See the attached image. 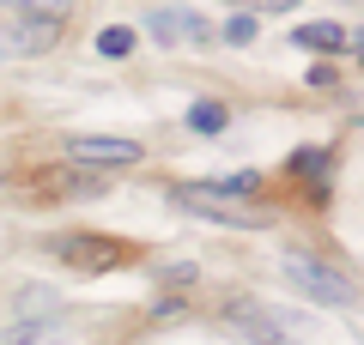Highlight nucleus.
I'll return each instance as SVG.
<instances>
[{"instance_id":"9d476101","label":"nucleus","mask_w":364,"mask_h":345,"mask_svg":"<svg viewBox=\"0 0 364 345\" xmlns=\"http://www.w3.org/2000/svg\"><path fill=\"white\" fill-rule=\"evenodd\" d=\"M188 194H200V200H243V194H261V176L255 170H243V176H213V182H195Z\"/></svg>"},{"instance_id":"39448f33","label":"nucleus","mask_w":364,"mask_h":345,"mask_svg":"<svg viewBox=\"0 0 364 345\" xmlns=\"http://www.w3.org/2000/svg\"><path fill=\"white\" fill-rule=\"evenodd\" d=\"M170 206L188 212V218H207V224H225V230H267L273 224L267 206H219V200H200L188 188H170Z\"/></svg>"},{"instance_id":"423d86ee","label":"nucleus","mask_w":364,"mask_h":345,"mask_svg":"<svg viewBox=\"0 0 364 345\" xmlns=\"http://www.w3.org/2000/svg\"><path fill=\"white\" fill-rule=\"evenodd\" d=\"M55 43H61V25L55 18H0V55H13V61L43 55Z\"/></svg>"},{"instance_id":"0eeeda50","label":"nucleus","mask_w":364,"mask_h":345,"mask_svg":"<svg viewBox=\"0 0 364 345\" xmlns=\"http://www.w3.org/2000/svg\"><path fill=\"white\" fill-rule=\"evenodd\" d=\"M146 31H152L158 43H207L213 25L200 13H182V6H152L146 13Z\"/></svg>"},{"instance_id":"1a4fd4ad","label":"nucleus","mask_w":364,"mask_h":345,"mask_svg":"<svg viewBox=\"0 0 364 345\" xmlns=\"http://www.w3.org/2000/svg\"><path fill=\"white\" fill-rule=\"evenodd\" d=\"M73 6L79 0H0V18H55V25H67Z\"/></svg>"},{"instance_id":"f257e3e1","label":"nucleus","mask_w":364,"mask_h":345,"mask_svg":"<svg viewBox=\"0 0 364 345\" xmlns=\"http://www.w3.org/2000/svg\"><path fill=\"white\" fill-rule=\"evenodd\" d=\"M279 273H286L291 291H304L310 303H322V309H352V297H358V285H352L346 273L328 267V261H316V255H286Z\"/></svg>"},{"instance_id":"f3484780","label":"nucleus","mask_w":364,"mask_h":345,"mask_svg":"<svg viewBox=\"0 0 364 345\" xmlns=\"http://www.w3.org/2000/svg\"><path fill=\"white\" fill-rule=\"evenodd\" d=\"M176 315H188V297H176V291H170L164 303L152 309V321H176Z\"/></svg>"},{"instance_id":"f8f14e48","label":"nucleus","mask_w":364,"mask_h":345,"mask_svg":"<svg viewBox=\"0 0 364 345\" xmlns=\"http://www.w3.org/2000/svg\"><path fill=\"white\" fill-rule=\"evenodd\" d=\"M134 43H140V37H134L128 25H104V31H97V55H104V61H122V55H134Z\"/></svg>"},{"instance_id":"ddd939ff","label":"nucleus","mask_w":364,"mask_h":345,"mask_svg":"<svg viewBox=\"0 0 364 345\" xmlns=\"http://www.w3.org/2000/svg\"><path fill=\"white\" fill-rule=\"evenodd\" d=\"M286 170H291V176H322V170H328V152L304 146V152H291V158H286Z\"/></svg>"},{"instance_id":"f03ea898","label":"nucleus","mask_w":364,"mask_h":345,"mask_svg":"<svg viewBox=\"0 0 364 345\" xmlns=\"http://www.w3.org/2000/svg\"><path fill=\"white\" fill-rule=\"evenodd\" d=\"M219 327L231 333V339H243V345H286L291 339V327L273 315L267 303H255V297H225L219 303Z\"/></svg>"},{"instance_id":"4468645a","label":"nucleus","mask_w":364,"mask_h":345,"mask_svg":"<svg viewBox=\"0 0 364 345\" xmlns=\"http://www.w3.org/2000/svg\"><path fill=\"white\" fill-rule=\"evenodd\" d=\"M255 31H261V18H249V13L225 18V43H255Z\"/></svg>"},{"instance_id":"dca6fc26","label":"nucleus","mask_w":364,"mask_h":345,"mask_svg":"<svg viewBox=\"0 0 364 345\" xmlns=\"http://www.w3.org/2000/svg\"><path fill=\"white\" fill-rule=\"evenodd\" d=\"M243 6H249V18H255V13H298L304 0H243Z\"/></svg>"},{"instance_id":"20e7f679","label":"nucleus","mask_w":364,"mask_h":345,"mask_svg":"<svg viewBox=\"0 0 364 345\" xmlns=\"http://www.w3.org/2000/svg\"><path fill=\"white\" fill-rule=\"evenodd\" d=\"M55 255H61L67 267H79V273H116V267H128L134 248H128V243H116V236L67 230V236H55Z\"/></svg>"},{"instance_id":"6e6552de","label":"nucleus","mask_w":364,"mask_h":345,"mask_svg":"<svg viewBox=\"0 0 364 345\" xmlns=\"http://www.w3.org/2000/svg\"><path fill=\"white\" fill-rule=\"evenodd\" d=\"M291 43L298 49H316V55H340V49H358L340 25H291Z\"/></svg>"},{"instance_id":"9b49d317","label":"nucleus","mask_w":364,"mask_h":345,"mask_svg":"<svg viewBox=\"0 0 364 345\" xmlns=\"http://www.w3.org/2000/svg\"><path fill=\"white\" fill-rule=\"evenodd\" d=\"M231 128V109L219 97H195L188 103V133H225Z\"/></svg>"},{"instance_id":"2eb2a0df","label":"nucleus","mask_w":364,"mask_h":345,"mask_svg":"<svg viewBox=\"0 0 364 345\" xmlns=\"http://www.w3.org/2000/svg\"><path fill=\"white\" fill-rule=\"evenodd\" d=\"M158 285H195V261H176V267H158Z\"/></svg>"},{"instance_id":"7ed1b4c3","label":"nucleus","mask_w":364,"mask_h":345,"mask_svg":"<svg viewBox=\"0 0 364 345\" xmlns=\"http://www.w3.org/2000/svg\"><path fill=\"white\" fill-rule=\"evenodd\" d=\"M61 158L73 170H97V176H104V170H134L146 152L134 140H116V133H73V140L61 146Z\"/></svg>"}]
</instances>
